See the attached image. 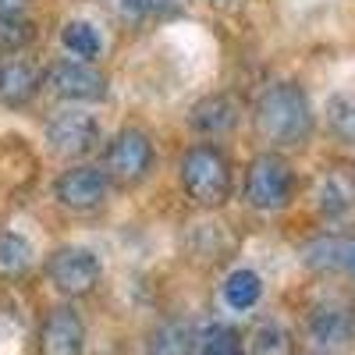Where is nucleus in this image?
I'll return each mask as SVG.
<instances>
[{"label":"nucleus","instance_id":"obj_1","mask_svg":"<svg viewBox=\"0 0 355 355\" xmlns=\"http://www.w3.org/2000/svg\"><path fill=\"white\" fill-rule=\"evenodd\" d=\"M252 132L266 150H299L316 132L309 93L299 82H270L252 103Z\"/></svg>","mask_w":355,"mask_h":355},{"label":"nucleus","instance_id":"obj_2","mask_svg":"<svg viewBox=\"0 0 355 355\" xmlns=\"http://www.w3.org/2000/svg\"><path fill=\"white\" fill-rule=\"evenodd\" d=\"M178 182L199 210H220L234 192V167L217 142H196L178 160Z\"/></svg>","mask_w":355,"mask_h":355},{"label":"nucleus","instance_id":"obj_3","mask_svg":"<svg viewBox=\"0 0 355 355\" xmlns=\"http://www.w3.org/2000/svg\"><path fill=\"white\" fill-rule=\"evenodd\" d=\"M295 199V167L281 150H263L245 167V202L259 214H281Z\"/></svg>","mask_w":355,"mask_h":355},{"label":"nucleus","instance_id":"obj_4","mask_svg":"<svg viewBox=\"0 0 355 355\" xmlns=\"http://www.w3.org/2000/svg\"><path fill=\"white\" fill-rule=\"evenodd\" d=\"M157 164V146L150 132H142L135 125H125L110 135L103 146V171L110 174L114 189H135L153 174Z\"/></svg>","mask_w":355,"mask_h":355},{"label":"nucleus","instance_id":"obj_5","mask_svg":"<svg viewBox=\"0 0 355 355\" xmlns=\"http://www.w3.org/2000/svg\"><path fill=\"white\" fill-rule=\"evenodd\" d=\"M46 277L57 295L64 299H85L103 281V259L89 245H57L46 256Z\"/></svg>","mask_w":355,"mask_h":355},{"label":"nucleus","instance_id":"obj_6","mask_svg":"<svg viewBox=\"0 0 355 355\" xmlns=\"http://www.w3.org/2000/svg\"><path fill=\"white\" fill-rule=\"evenodd\" d=\"M43 75H46V89L64 103H100L110 93L107 71L96 61H82V57H61Z\"/></svg>","mask_w":355,"mask_h":355},{"label":"nucleus","instance_id":"obj_7","mask_svg":"<svg viewBox=\"0 0 355 355\" xmlns=\"http://www.w3.org/2000/svg\"><path fill=\"white\" fill-rule=\"evenodd\" d=\"M43 135H46L50 153H57L61 160H85V157H93L100 150V142H103L100 121L93 114L75 110V107L57 110L46 121Z\"/></svg>","mask_w":355,"mask_h":355},{"label":"nucleus","instance_id":"obj_8","mask_svg":"<svg viewBox=\"0 0 355 355\" xmlns=\"http://www.w3.org/2000/svg\"><path fill=\"white\" fill-rule=\"evenodd\" d=\"M110 189H114V182H110V174L103 167L71 164L68 171L57 174L53 199H57V206H64V210H71V214H93L107 202Z\"/></svg>","mask_w":355,"mask_h":355},{"label":"nucleus","instance_id":"obj_9","mask_svg":"<svg viewBox=\"0 0 355 355\" xmlns=\"http://www.w3.org/2000/svg\"><path fill=\"white\" fill-rule=\"evenodd\" d=\"M306 334L316 348H345L355 341V302L348 295H327L313 302L306 316Z\"/></svg>","mask_w":355,"mask_h":355},{"label":"nucleus","instance_id":"obj_10","mask_svg":"<svg viewBox=\"0 0 355 355\" xmlns=\"http://www.w3.org/2000/svg\"><path fill=\"white\" fill-rule=\"evenodd\" d=\"M299 259L320 277H345L355 284V234L323 231L316 239L302 242Z\"/></svg>","mask_w":355,"mask_h":355},{"label":"nucleus","instance_id":"obj_11","mask_svg":"<svg viewBox=\"0 0 355 355\" xmlns=\"http://www.w3.org/2000/svg\"><path fill=\"white\" fill-rule=\"evenodd\" d=\"M40 355H85V323L75 306H53L43 316Z\"/></svg>","mask_w":355,"mask_h":355},{"label":"nucleus","instance_id":"obj_12","mask_svg":"<svg viewBox=\"0 0 355 355\" xmlns=\"http://www.w3.org/2000/svg\"><path fill=\"white\" fill-rule=\"evenodd\" d=\"M43 85H46V75L33 61L15 53H0V107L21 110L40 96Z\"/></svg>","mask_w":355,"mask_h":355},{"label":"nucleus","instance_id":"obj_13","mask_svg":"<svg viewBox=\"0 0 355 355\" xmlns=\"http://www.w3.org/2000/svg\"><path fill=\"white\" fill-rule=\"evenodd\" d=\"M239 114H242V103L227 96V93H210V96H202L192 114H189V125L196 135L202 139H220L227 132H234V125H239Z\"/></svg>","mask_w":355,"mask_h":355},{"label":"nucleus","instance_id":"obj_14","mask_svg":"<svg viewBox=\"0 0 355 355\" xmlns=\"http://www.w3.org/2000/svg\"><path fill=\"white\" fill-rule=\"evenodd\" d=\"M196 348H199L196 327L192 320H182V316L164 320L146 341V355H192Z\"/></svg>","mask_w":355,"mask_h":355},{"label":"nucleus","instance_id":"obj_15","mask_svg":"<svg viewBox=\"0 0 355 355\" xmlns=\"http://www.w3.org/2000/svg\"><path fill=\"white\" fill-rule=\"evenodd\" d=\"M263 299V277L249 266H239V270H231L227 281H224V302L234 309V313H245L252 309L256 302Z\"/></svg>","mask_w":355,"mask_h":355},{"label":"nucleus","instance_id":"obj_16","mask_svg":"<svg viewBox=\"0 0 355 355\" xmlns=\"http://www.w3.org/2000/svg\"><path fill=\"white\" fill-rule=\"evenodd\" d=\"M323 117H327V132L355 150V93H331L327 107H323Z\"/></svg>","mask_w":355,"mask_h":355},{"label":"nucleus","instance_id":"obj_17","mask_svg":"<svg viewBox=\"0 0 355 355\" xmlns=\"http://www.w3.org/2000/svg\"><path fill=\"white\" fill-rule=\"evenodd\" d=\"M61 43L71 57H82V61H96V57L103 53V36H100V28L93 21H64L61 28Z\"/></svg>","mask_w":355,"mask_h":355},{"label":"nucleus","instance_id":"obj_18","mask_svg":"<svg viewBox=\"0 0 355 355\" xmlns=\"http://www.w3.org/2000/svg\"><path fill=\"white\" fill-rule=\"evenodd\" d=\"M33 245L21 231H0V277H21L33 266Z\"/></svg>","mask_w":355,"mask_h":355},{"label":"nucleus","instance_id":"obj_19","mask_svg":"<svg viewBox=\"0 0 355 355\" xmlns=\"http://www.w3.org/2000/svg\"><path fill=\"white\" fill-rule=\"evenodd\" d=\"M316 199H320V214H323V217H327V220H341V217L352 210V199H355V182L348 185L345 178L331 174V178H323V182H320Z\"/></svg>","mask_w":355,"mask_h":355},{"label":"nucleus","instance_id":"obj_20","mask_svg":"<svg viewBox=\"0 0 355 355\" xmlns=\"http://www.w3.org/2000/svg\"><path fill=\"white\" fill-rule=\"evenodd\" d=\"M249 355H288L291 352V334L284 331V323L263 320L259 327L249 334Z\"/></svg>","mask_w":355,"mask_h":355},{"label":"nucleus","instance_id":"obj_21","mask_svg":"<svg viewBox=\"0 0 355 355\" xmlns=\"http://www.w3.org/2000/svg\"><path fill=\"white\" fill-rule=\"evenodd\" d=\"M33 40H36V21L28 15L0 18V53H21Z\"/></svg>","mask_w":355,"mask_h":355},{"label":"nucleus","instance_id":"obj_22","mask_svg":"<svg viewBox=\"0 0 355 355\" xmlns=\"http://www.w3.org/2000/svg\"><path fill=\"white\" fill-rule=\"evenodd\" d=\"M242 338L239 331L224 327V323H217V327H210L202 338H199V355H242Z\"/></svg>","mask_w":355,"mask_h":355},{"label":"nucleus","instance_id":"obj_23","mask_svg":"<svg viewBox=\"0 0 355 355\" xmlns=\"http://www.w3.org/2000/svg\"><path fill=\"white\" fill-rule=\"evenodd\" d=\"M174 8V0H117V11L125 18L146 21V18H160Z\"/></svg>","mask_w":355,"mask_h":355},{"label":"nucleus","instance_id":"obj_24","mask_svg":"<svg viewBox=\"0 0 355 355\" xmlns=\"http://www.w3.org/2000/svg\"><path fill=\"white\" fill-rule=\"evenodd\" d=\"M28 15V0H0V18H18Z\"/></svg>","mask_w":355,"mask_h":355},{"label":"nucleus","instance_id":"obj_25","mask_svg":"<svg viewBox=\"0 0 355 355\" xmlns=\"http://www.w3.org/2000/svg\"><path fill=\"white\" fill-rule=\"evenodd\" d=\"M242 355H249V352H242Z\"/></svg>","mask_w":355,"mask_h":355}]
</instances>
